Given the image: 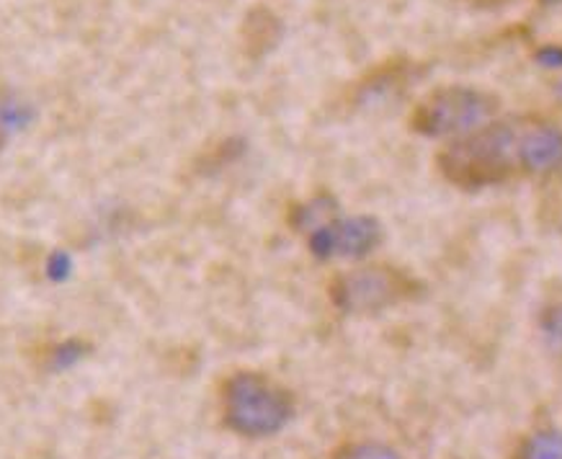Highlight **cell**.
<instances>
[{
	"label": "cell",
	"instance_id": "1",
	"mask_svg": "<svg viewBox=\"0 0 562 459\" xmlns=\"http://www.w3.org/2000/svg\"><path fill=\"white\" fill-rule=\"evenodd\" d=\"M519 127L493 120L468 137L452 139L436 155V166L449 183L460 189H487L508 181L516 166Z\"/></svg>",
	"mask_w": 562,
	"mask_h": 459
},
{
	"label": "cell",
	"instance_id": "2",
	"mask_svg": "<svg viewBox=\"0 0 562 459\" xmlns=\"http://www.w3.org/2000/svg\"><path fill=\"white\" fill-rule=\"evenodd\" d=\"M222 416L231 432L248 439L279 434L294 416L292 395L269 377L238 372L222 388Z\"/></svg>",
	"mask_w": 562,
	"mask_h": 459
},
{
	"label": "cell",
	"instance_id": "3",
	"mask_svg": "<svg viewBox=\"0 0 562 459\" xmlns=\"http://www.w3.org/2000/svg\"><path fill=\"white\" fill-rule=\"evenodd\" d=\"M498 96L472 86H443L436 88L413 109L411 127L420 137L428 139H452L468 137L498 116Z\"/></svg>",
	"mask_w": 562,
	"mask_h": 459
},
{
	"label": "cell",
	"instance_id": "4",
	"mask_svg": "<svg viewBox=\"0 0 562 459\" xmlns=\"http://www.w3.org/2000/svg\"><path fill=\"white\" fill-rule=\"evenodd\" d=\"M418 294V281L392 266H361L333 281L330 298L346 315H369L401 305Z\"/></svg>",
	"mask_w": 562,
	"mask_h": 459
},
{
	"label": "cell",
	"instance_id": "5",
	"mask_svg": "<svg viewBox=\"0 0 562 459\" xmlns=\"http://www.w3.org/2000/svg\"><path fill=\"white\" fill-rule=\"evenodd\" d=\"M382 243V225L369 214L333 217L307 233L310 254L321 261L330 258H364Z\"/></svg>",
	"mask_w": 562,
	"mask_h": 459
},
{
	"label": "cell",
	"instance_id": "6",
	"mask_svg": "<svg viewBox=\"0 0 562 459\" xmlns=\"http://www.w3.org/2000/svg\"><path fill=\"white\" fill-rule=\"evenodd\" d=\"M516 166L529 176H552L562 170V127L550 122L519 127Z\"/></svg>",
	"mask_w": 562,
	"mask_h": 459
},
{
	"label": "cell",
	"instance_id": "7",
	"mask_svg": "<svg viewBox=\"0 0 562 459\" xmlns=\"http://www.w3.org/2000/svg\"><path fill=\"white\" fill-rule=\"evenodd\" d=\"M514 459H562V428H537L514 451Z\"/></svg>",
	"mask_w": 562,
	"mask_h": 459
},
{
	"label": "cell",
	"instance_id": "8",
	"mask_svg": "<svg viewBox=\"0 0 562 459\" xmlns=\"http://www.w3.org/2000/svg\"><path fill=\"white\" fill-rule=\"evenodd\" d=\"M333 459H403L395 449L382 441H351L344 444Z\"/></svg>",
	"mask_w": 562,
	"mask_h": 459
},
{
	"label": "cell",
	"instance_id": "9",
	"mask_svg": "<svg viewBox=\"0 0 562 459\" xmlns=\"http://www.w3.org/2000/svg\"><path fill=\"white\" fill-rule=\"evenodd\" d=\"M539 331L552 351L562 354V302H552L539 315Z\"/></svg>",
	"mask_w": 562,
	"mask_h": 459
},
{
	"label": "cell",
	"instance_id": "10",
	"mask_svg": "<svg viewBox=\"0 0 562 459\" xmlns=\"http://www.w3.org/2000/svg\"><path fill=\"white\" fill-rule=\"evenodd\" d=\"M29 120H32V111H29V107L0 96V132H11V130L24 127Z\"/></svg>",
	"mask_w": 562,
	"mask_h": 459
},
{
	"label": "cell",
	"instance_id": "11",
	"mask_svg": "<svg viewBox=\"0 0 562 459\" xmlns=\"http://www.w3.org/2000/svg\"><path fill=\"white\" fill-rule=\"evenodd\" d=\"M83 351H86V346L80 344V340H68V344H63V346H57V351L52 354V369H70V367H76L80 359H83Z\"/></svg>",
	"mask_w": 562,
	"mask_h": 459
},
{
	"label": "cell",
	"instance_id": "12",
	"mask_svg": "<svg viewBox=\"0 0 562 459\" xmlns=\"http://www.w3.org/2000/svg\"><path fill=\"white\" fill-rule=\"evenodd\" d=\"M535 60L539 68L547 70H562V47L560 44H544L535 52Z\"/></svg>",
	"mask_w": 562,
	"mask_h": 459
},
{
	"label": "cell",
	"instance_id": "13",
	"mask_svg": "<svg viewBox=\"0 0 562 459\" xmlns=\"http://www.w3.org/2000/svg\"><path fill=\"white\" fill-rule=\"evenodd\" d=\"M70 271H72V258L68 254L57 250V254L49 256L47 273H49L52 281H65L70 277Z\"/></svg>",
	"mask_w": 562,
	"mask_h": 459
}]
</instances>
